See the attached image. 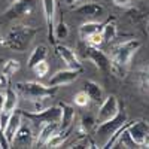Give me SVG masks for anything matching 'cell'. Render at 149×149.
I'll return each instance as SVG.
<instances>
[{
    "mask_svg": "<svg viewBox=\"0 0 149 149\" xmlns=\"http://www.w3.org/2000/svg\"><path fill=\"white\" fill-rule=\"evenodd\" d=\"M140 40L139 39H128L116 45L110 52V61H112V73L118 74L119 78L125 76V72L130 66V61L133 55L139 51L140 48Z\"/></svg>",
    "mask_w": 149,
    "mask_h": 149,
    "instance_id": "cell-1",
    "label": "cell"
},
{
    "mask_svg": "<svg viewBox=\"0 0 149 149\" xmlns=\"http://www.w3.org/2000/svg\"><path fill=\"white\" fill-rule=\"evenodd\" d=\"M36 34H37V29L19 24V26L10 27L3 37H0V43L8 49H12V51L24 52L27 51V48L33 42Z\"/></svg>",
    "mask_w": 149,
    "mask_h": 149,
    "instance_id": "cell-2",
    "label": "cell"
},
{
    "mask_svg": "<svg viewBox=\"0 0 149 149\" xmlns=\"http://www.w3.org/2000/svg\"><path fill=\"white\" fill-rule=\"evenodd\" d=\"M127 113L125 112L119 110V113L116 116H113L109 121H104L102 124H97L95 127V137L98 140V145H102V148L113 137V136L127 124Z\"/></svg>",
    "mask_w": 149,
    "mask_h": 149,
    "instance_id": "cell-3",
    "label": "cell"
},
{
    "mask_svg": "<svg viewBox=\"0 0 149 149\" xmlns=\"http://www.w3.org/2000/svg\"><path fill=\"white\" fill-rule=\"evenodd\" d=\"M15 90L18 94L24 95L29 100H39V98H48L52 97L57 91V86H46L45 84L36 82V81H26V82H18L15 85Z\"/></svg>",
    "mask_w": 149,
    "mask_h": 149,
    "instance_id": "cell-4",
    "label": "cell"
},
{
    "mask_svg": "<svg viewBox=\"0 0 149 149\" xmlns=\"http://www.w3.org/2000/svg\"><path fill=\"white\" fill-rule=\"evenodd\" d=\"M36 5H37V0H17V2H14L2 14V17H0V24L2 22L8 24V22H12L15 19H19V18L30 15L36 9Z\"/></svg>",
    "mask_w": 149,
    "mask_h": 149,
    "instance_id": "cell-5",
    "label": "cell"
},
{
    "mask_svg": "<svg viewBox=\"0 0 149 149\" xmlns=\"http://www.w3.org/2000/svg\"><path fill=\"white\" fill-rule=\"evenodd\" d=\"M22 116L31 121V122H37L39 125L45 122H60L61 119V107L60 104H55V106H49V107H45L42 110H33V112H26V110H21Z\"/></svg>",
    "mask_w": 149,
    "mask_h": 149,
    "instance_id": "cell-6",
    "label": "cell"
},
{
    "mask_svg": "<svg viewBox=\"0 0 149 149\" xmlns=\"http://www.w3.org/2000/svg\"><path fill=\"white\" fill-rule=\"evenodd\" d=\"M36 143V136L33 133L31 121H22L21 127L10 142V148H33Z\"/></svg>",
    "mask_w": 149,
    "mask_h": 149,
    "instance_id": "cell-7",
    "label": "cell"
},
{
    "mask_svg": "<svg viewBox=\"0 0 149 149\" xmlns=\"http://www.w3.org/2000/svg\"><path fill=\"white\" fill-rule=\"evenodd\" d=\"M119 113V102L115 95H107L104 97V100L100 103L97 112V118H95V124H102L104 121H109L113 116H116Z\"/></svg>",
    "mask_w": 149,
    "mask_h": 149,
    "instance_id": "cell-8",
    "label": "cell"
},
{
    "mask_svg": "<svg viewBox=\"0 0 149 149\" xmlns=\"http://www.w3.org/2000/svg\"><path fill=\"white\" fill-rule=\"evenodd\" d=\"M127 131L130 134L131 140L137 146H145L149 139V124L143 119L133 121L131 124H127Z\"/></svg>",
    "mask_w": 149,
    "mask_h": 149,
    "instance_id": "cell-9",
    "label": "cell"
},
{
    "mask_svg": "<svg viewBox=\"0 0 149 149\" xmlns=\"http://www.w3.org/2000/svg\"><path fill=\"white\" fill-rule=\"evenodd\" d=\"M86 58H88L91 63H94V66L102 70L104 73H110L112 72V61L110 57L107 54H104L103 51L98 49V46H91L88 45L86 48Z\"/></svg>",
    "mask_w": 149,
    "mask_h": 149,
    "instance_id": "cell-10",
    "label": "cell"
},
{
    "mask_svg": "<svg viewBox=\"0 0 149 149\" xmlns=\"http://www.w3.org/2000/svg\"><path fill=\"white\" fill-rule=\"evenodd\" d=\"M81 74V70L79 69H64V70H58L55 72L51 79H49V85L51 86H64V85H69V84H73L74 81H76L79 78Z\"/></svg>",
    "mask_w": 149,
    "mask_h": 149,
    "instance_id": "cell-11",
    "label": "cell"
},
{
    "mask_svg": "<svg viewBox=\"0 0 149 149\" xmlns=\"http://www.w3.org/2000/svg\"><path fill=\"white\" fill-rule=\"evenodd\" d=\"M55 0H42V8H43V15L46 21V27H48V40L52 45L57 43L55 37H54V26H55Z\"/></svg>",
    "mask_w": 149,
    "mask_h": 149,
    "instance_id": "cell-12",
    "label": "cell"
},
{
    "mask_svg": "<svg viewBox=\"0 0 149 149\" xmlns=\"http://www.w3.org/2000/svg\"><path fill=\"white\" fill-rule=\"evenodd\" d=\"M61 107V119H60V133L63 134H70L73 124H74V118H76V110L73 106L67 104V103H60Z\"/></svg>",
    "mask_w": 149,
    "mask_h": 149,
    "instance_id": "cell-13",
    "label": "cell"
},
{
    "mask_svg": "<svg viewBox=\"0 0 149 149\" xmlns=\"http://www.w3.org/2000/svg\"><path fill=\"white\" fill-rule=\"evenodd\" d=\"M54 46H55V51H57L58 57L64 61L67 67H70V69H79V70L82 69V64H81V61H79L76 52H74L72 48H69V46H66L63 43H55Z\"/></svg>",
    "mask_w": 149,
    "mask_h": 149,
    "instance_id": "cell-14",
    "label": "cell"
},
{
    "mask_svg": "<svg viewBox=\"0 0 149 149\" xmlns=\"http://www.w3.org/2000/svg\"><path fill=\"white\" fill-rule=\"evenodd\" d=\"M22 118H24V116H22V113H21V110H18V109H15V110L10 113V116H9V119H8V122H6V125H5V128H3L5 136H6V140L9 142V145H10L12 139H14V136L17 134L18 128L21 127Z\"/></svg>",
    "mask_w": 149,
    "mask_h": 149,
    "instance_id": "cell-15",
    "label": "cell"
},
{
    "mask_svg": "<svg viewBox=\"0 0 149 149\" xmlns=\"http://www.w3.org/2000/svg\"><path fill=\"white\" fill-rule=\"evenodd\" d=\"M78 15L81 17H86V18H102L104 15V8L100 3H95V2H90V3H84L81 6H78L74 9Z\"/></svg>",
    "mask_w": 149,
    "mask_h": 149,
    "instance_id": "cell-16",
    "label": "cell"
},
{
    "mask_svg": "<svg viewBox=\"0 0 149 149\" xmlns=\"http://www.w3.org/2000/svg\"><path fill=\"white\" fill-rule=\"evenodd\" d=\"M58 131H60V122H57V121L42 124L40 130H39V134H37V137H36V145L45 146V143Z\"/></svg>",
    "mask_w": 149,
    "mask_h": 149,
    "instance_id": "cell-17",
    "label": "cell"
},
{
    "mask_svg": "<svg viewBox=\"0 0 149 149\" xmlns=\"http://www.w3.org/2000/svg\"><path fill=\"white\" fill-rule=\"evenodd\" d=\"M84 90L86 91V94L90 95L91 102L102 103L104 100V93H103V88H102L100 84H97L94 81H86L84 84Z\"/></svg>",
    "mask_w": 149,
    "mask_h": 149,
    "instance_id": "cell-18",
    "label": "cell"
},
{
    "mask_svg": "<svg viewBox=\"0 0 149 149\" xmlns=\"http://www.w3.org/2000/svg\"><path fill=\"white\" fill-rule=\"evenodd\" d=\"M49 54V49L46 45H37L33 48V51L29 57V61H27V67L31 70V67H34L37 63H40V61H45L46 57Z\"/></svg>",
    "mask_w": 149,
    "mask_h": 149,
    "instance_id": "cell-19",
    "label": "cell"
},
{
    "mask_svg": "<svg viewBox=\"0 0 149 149\" xmlns=\"http://www.w3.org/2000/svg\"><path fill=\"white\" fill-rule=\"evenodd\" d=\"M18 106V91L14 88H6L5 90V103H3V109L2 112L5 113H12Z\"/></svg>",
    "mask_w": 149,
    "mask_h": 149,
    "instance_id": "cell-20",
    "label": "cell"
},
{
    "mask_svg": "<svg viewBox=\"0 0 149 149\" xmlns=\"http://www.w3.org/2000/svg\"><path fill=\"white\" fill-rule=\"evenodd\" d=\"M103 24H104V22H97V21L84 22L82 26L79 27V34H81V37H82V39H86L90 34H93V33H95V31H102Z\"/></svg>",
    "mask_w": 149,
    "mask_h": 149,
    "instance_id": "cell-21",
    "label": "cell"
},
{
    "mask_svg": "<svg viewBox=\"0 0 149 149\" xmlns=\"http://www.w3.org/2000/svg\"><path fill=\"white\" fill-rule=\"evenodd\" d=\"M116 34H118V29H116V24L113 21H107L103 24V29H102V36H103V42L104 43H110L116 39Z\"/></svg>",
    "mask_w": 149,
    "mask_h": 149,
    "instance_id": "cell-22",
    "label": "cell"
},
{
    "mask_svg": "<svg viewBox=\"0 0 149 149\" xmlns=\"http://www.w3.org/2000/svg\"><path fill=\"white\" fill-rule=\"evenodd\" d=\"M69 26L63 21H58L55 26H54V37L55 40H64L69 37Z\"/></svg>",
    "mask_w": 149,
    "mask_h": 149,
    "instance_id": "cell-23",
    "label": "cell"
},
{
    "mask_svg": "<svg viewBox=\"0 0 149 149\" xmlns=\"http://www.w3.org/2000/svg\"><path fill=\"white\" fill-rule=\"evenodd\" d=\"M73 102H74V104H76L78 107H86V106H90V104L93 103L91 98H90V95L86 94L85 90L78 91L76 94H74V95H73Z\"/></svg>",
    "mask_w": 149,
    "mask_h": 149,
    "instance_id": "cell-24",
    "label": "cell"
},
{
    "mask_svg": "<svg viewBox=\"0 0 149 149\" xmlns=\"http://www.w3.org/2000/svg\"><path fill=\"white\" fill-rule=\"evenodd\" d=\"M3 72L6 73V74H9V76H12V74H15L18 70H19V67H21V64H19V61L18 60H14V58H10V60H6L5 63H3Z\"/></svg>",
    "mask_w": 149,
    "mask_h": 149,
    "instance_id": "cell-25",
    "label": "cell"
},
{
    "mask_svg": "<svg viewBox=\"0 0 149 149\" xmlns=\"http://www.w3.org/2000/svg\"><path fill=\"white\" fill-rule=\"evenodd\" d=\"M67 137H69L67 134H63V133L58 131V133H55L52 137L45 143V146H48V148H58V146H61V145L64 143V140H66Z\"/></svg>",
    "mask_w": 149,
    "mask_h": 149,
    "instance_id": "cell-26",
    "label": "cell"
},
{
    "mask_svg": "<svg viewBox=\"0 0 149 149\" xmlns=\"http://www.w3.org/2000/svg\"><path fill=\"white\" fill-rule=\"evenodd\" d=\"M31 72L36 74V76L43 78V76H46L48 72H49V64L46 63V60L45 61H40V63H37L34 67H31Z\"/></svg>",
    "mask_w": 149,
    "mask_h": 149,
    "instance_id": "cell-27",
    "label": "cell"
},
{
    "mask_svg": "<svg viewBox=\"0 0 149 149\" xmlns=\"http://www.w3.org/2000/svg\"><path fill=\"white\" fill-rule=\"evenodd\" d=\"M86 43L91 45V46H102L104 42H103V36H102V31H95L93 34H90L86 37Z\"/></svg>",
    "mask_w": 149,
    "mask_h": 149,
    "instance_id": "cell-28",
    "label": "cell"
},
{
    "mask_svg": "<svg viewBox=\"0 0 149 149\" xmlns=\"http://www.w3.org/2000/svg\"><path fill=\"white\" fill-rule=\"evenodd\" d=\"M139 79H140V84H142L143 88L149 91V64H146V66L140 70Z\"/></svg>",
    "mask_w": 149,
    "mask_h": 149,
    "instance_id": "cell-29",
    "label": "cell"
},
{
    "mask_svg": "<svg viewBox=\"0 0 149 149\" xmlns=\"http://www.w3.org/2000/svg\"><path fill=\"white\" fill-rule=\"evenodd\" d=\"M9 78L10 76H9V74H6L5 72L0 73V90H2V91H5L6 88H9V86H10V79Z\"/></svg>",
    "mask_w": 149,
    "mask_h": 149,
    "instance_id": "cell-30",
    "label": "cell"
},
{
    "mask_svg": "<svg viewBox=\"0 0 149 149\" xmlns=\"http://www.w3.org/2000/svg\"><path fill=\"white\" fill-rule=\"evenodd\" d=\"M0 148H5V149H8V148H10V145H9V142L6 140V136H5V131H3V128H2V125H0Z\"/></svg>",
    "mask_w": 149,
    "mask_h": 149,
    "instance_id": "cell-31",
    "label": "cell"
},
{
    "mask_svg": "<svg viewBox=\"0 0 149 149\" xmlns=\"http://www.w3.org/2000/svg\"><path fill=\"white\" fill-rule=\"evenodd\" d=\"M116 6H121V8H124V6H127V5H130V2L131 0H112Z\"/></svg>",
    "mask_w": 149,
    "mask_h": 149,
    "instance_id": "cell-32",
    "label": "cell"
},
{
    "mask_svg": "<svg viewBox=\"0 0 149 149\" xmlns=\"http://www.w3.org/2000/svg\"><path fill=\"white\" fill-rule=\"evenodd\" d=\"M3 103H5V91L0 90V112L3 109Z\"/></svg>",
    "mask_w": 149,
    "mask_h": 149,
    "instance_id": "cell-33",
    "label": "cell"
},
{
    "mask_svg": "<svg viewBox=\"0 0 149 149\" xmlns=\"http://www.w3.org/2000/svg\"><path fill=\"white\" fill-rule=\"evenodd\" d=\"M64 2H66L67 5H74V3H79V2H82V0H64Z\"/></svg>",
    "mask_w": 149,
    "mask_h": 149,
    "instance_id": "cell-34",
    "label": "cell"
},
{
    "mask_svg": "<svg viewBox=\"0 0 149 149\" xmlns=\"http://www.w3.org/2000/svg\"><path fill=\"white\" fill-rule=\"evenodd\" d=\"M3 63H5V61H3V58H0V67L3 66Z\"/></svg>",
    "mask_w": 149,
    "mask_h": 149,
    "instance_id": "cell-35",
    "label": "cell"
},
{
    "mask_svg": "<svg viewBox=\"0 0 149 149\" xmlns=\"http://www.w3.org/2000/svg\"><path fill=\"white\" fill-rule=\"evenodd\" d=\"M146 148H149V139H148V142H146V145H145Z\"/></svg>",
    "mask_w": 149,
    "mask_h": 149,
    "instance_id": "cell-36",
    "label": "cell"
},
{
    "mask_svg": "<svg viewBox=\"0 0 149 149\" xmlns=\"http://www.w3.org/2000/svg\"><path fill=\"white\" fill-rule=\"evenodd\" d=\"M9 2H10V3H14V2H17V0H9Z\"/></svg>",
    "mask_w": 149,
    "mask_h": 149,
    "instance_id": "cell-37",
    "label": "cell"
},
{
    "mask_svg": "<svg viewBox=\"0 0 149 149\" xmlns=\"http://www.w3.org/2000/svg\"><path fill=\"white\" fill-rule=\"evenodd\" d=\"M0 37H2V36H0Z\"/></svg>",
    "mask_w": 149,
    "mask_h": 149,
    "instance_id": "cell-38",
    "label": "cell"
}]
</instances>
